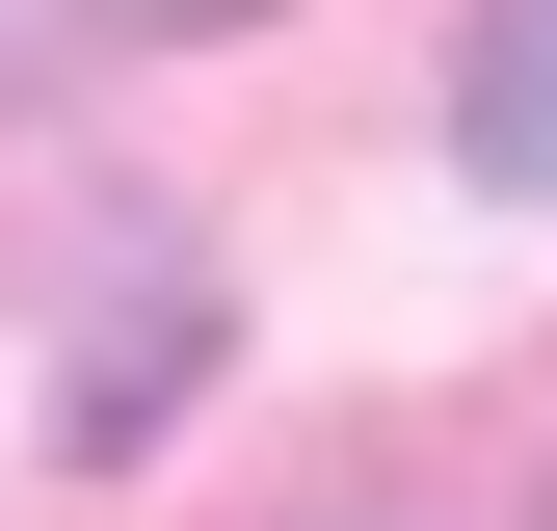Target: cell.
I'll return each instance as SVG.
<instances>
[{
    "instance_id": "6da1fadb",
    "label": "cell",
    "mask_w": 557,
    "mask_h": 531,
    "mask_svg": "<svg viewBox=\"0 0 557 531\" xmlns=\"http://www.w3.org/2000/svg\"><path fill=\"white\" fill-rule=\"evenodd\" d=\"M451 160L505 186V213H557V0H478V53H451Z\"/></svg>"
},
{
    "instance_id": "7a4b0ae2",
    "label": "cell",
    "mask_w": 557,
    "mask_h": 531,
    "mask_svg": "<svg viewBox=\"0 0 557 531\" xmlns=\"http://www.w3.org/2000/svg\"><path fill=\"white\" fill-rule=\"evenodd\" d=\"M27 81H53V0H0V107H27Z\"/></svg>"
},
{
    "instance_id": "3957f363",
    "label": "cell",
    "mask_w": 557,
    "mask_h": 531,
    "mask_svg": "<svg viewBox=\"0 0 557 531\" xmlns=\"http://www.w3.org/2000/svg\"><path fill=\"white\" fill-rule=\"evenodd\" d=\"M160 27H239V0H160Z\"/></svg>"
}]
</instances>
